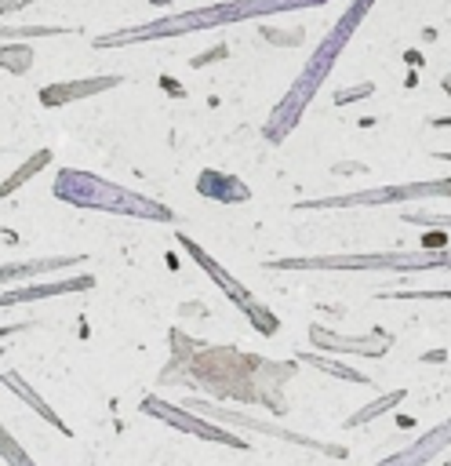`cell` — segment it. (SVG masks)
I'll use <instances>...</instances> for the list:
<instances>
[{
  "instance_id": "obj_31",
  "label": "cell",
  "mask_w": 451,
  "mask_h": 466,
  "mask_svg": "<svg viewBox=\"0 0 451 466\" xmlns=\"http://www.w3.org/2000/svg\"><path fill=\"white\" fill-rule=\"evenodd\" d=\"M0 357H4V342H0Z\"/></svg>"
},
{
  "instance_id": "obj_16",
  "label": "cell",
  "mask_w": 451,
  "mask_h": 466,
  "mask_svg": "<svg viewBox=\"0 0 451 466\" xmlns=\"http://www.w3.org/2000/svg\"><path fill=\"white\" fill-rule=\"evenodd\" d=\"M0 382H4V386H7L22 404H29V408L47 422V426H55L62 437H73V426H69V422H65V419H62V415H58V411H55V408H51V404H47V400H44V397H40V393L22 379V375H18V371H4V375H0Z\"/></svg>"
},
{
  "instance_id": "obj_30",
  "label": "cell",
  "mask_w": 451,
  "mask_h": 466,
  "mask_svg": "<svg viewBox=\"0 0 451 466\" xmlns=\"http://www.w3.org/2000/svg\"><path fill=\"white\" fill-rule=\"evenodd\" d=\"M440 87H444V91H447V95H451V73H447V76H444V80H440Z\"/></svg>"
},
{
  "instance_id": "obj_24",
  "label": "cell",
  "mask_w": 451,
  "mask_h": 466,
  "mask_svg": "<svg viewBox=\"0 0 451 466\" xmlns=\"http://www.w3.org/2000/svg\"><path fill=\"white\" fill-rule=\"evenodd\" d=\"M378 299H451L447 288H433V291H378Z\"/></svg>"
},
{
  "instance_id": "obj_21",
  "label": "cell",
  "mask_w": 451,
  "mask_h": 466,
  "mask_svg": "<svg viewBox=\"0 0 451 466\" xmlns=\"http://www.w3.org/2000/svg\"><path fill=\"white\" fill-rule=\"evenodd\" d=\"M0 459H4L7 466H36V462H33V455H29V451L11 437V430H7L4 422H0Z\"/></svg>"
},
{
  "instance_id": "obj_1",
  "label": "cell",
  "mask_w": 451,
  "mask_h": 466,
  "mask_svg": "<svg viewBox=\"0 0 451 466\" xmlns=\"http://www.w3.org/2000/svg\"><path fill=\"white\" fill-rule=\"evenodd\" d=\"M167 346H171V357L160 368V386H189L218 400L262 404L273 415H287L284 386L295 379L298 364L244 353L236 346H211L178 328H171Z\"/></svg>"
},
{
  "instance_id": "obj_25",
  "label": "cell",
  "mask_w": 451,
  "mask_h": 466,
  "mask_svg": "<svg viewBox=\"0 0 451 466\" xmlns=\"http://www.w3.org/2000/svg\"><path fill=\"white\" fill-rule=\"evenodd\" d=\"M360 95L367 98V95H371V84H364V87H356V91H346V95H335V102L346 106V102H353V98H360Z\"/></svg>"
},
{
  "instance_id": "obj_28",
  "label": "cell",
  "mask_w": 451,
  "mask_h": 466,
  "mask_svg": "<svg viewBox=\"0 0 451 466\" xmlns=\"http://www.w3.org/2000/svg\"><path fill=\"white\" fill-rule=\"evenodd\" d=\"M429 124H433V127H451V116H433Z\"/></svg>"
},
{
  "instance_id": "obj_29",
  "label": "cell",
  "mask_w": 451,
  "mask_h": 466,
  "mask_svg": "<svg viewBox=\"0 0 451 466\" xmlns=\"http://www.w3.org/2000/svg\"><path fill=\"white\" fill-rule=\"evenodd\" d=\"M433 157H436V160H447V164H451V149H436Z\"/></svg>"
},
{
  "instance_id": "obj_12",
  "label": "cell",
  "mask_w": 451,
  "mask_h": 466,
  "mask_svg": "<svg viewBox=\"0 0 451 466\" xmlns=\"http://www.w3.org/2000/svg\"><path fill=\"white\" fill-rule=\"evenodd\" d=\"M120 84H124L120 73H102V76H80V80L44 84V87H40V106H44V109H62V106H69V102H80V98L113 91V87H120Z\"/></svg>"
},
{
  "instance_id": "obj_19",
  "label": "cell",
  "mask_w": 451,
  "mask_h": 466,
  "mask_svg": "<svg viewBox=\"0 0 451 466\" xmlns=\"http://www.w3.org/2000/svg\"><path fill=\"white\" fill-rule=\"evenodd\" d=\"M33 66V47L25 40H15V44H4L0 47V69L7 73H25Z\"/></svg>"
},
{
  "instance_id": "obj_2",
  "label": "cell",
  "mask_w": 451,
  "mask_h": 466,
  "mask_svg": "<svg viewBox=\"0 0 451 466\" xmlns=\"http://www.w3.org/2000/svg\"><path fill=\"white\" fill-rule=\"evenodd\" d=\"M371 7H375V0H349V4H346V11L335 18V25L316 40V47L309 51L306 66H302V69H298V76L291 80L287 95L273 106L269 120L262 124V138H266L269 146H280V142H284V138L302 124V116H306L309 102H313V98H316V91L327 84L331 69H335V66H338V58L346 55V47H349V40L356 36V29H364V18L371 15Z\"/></svg>"
},
{
  "instance_id": "obj_13",
  "label": "cell",
  "mask_w": 451,
  "mask_h": 466,
  "mask_svg": "<svg viewBox=\"0 0 451 466\" xmlns=\"http://www.w3.org/2000/svg\"><path fill=\"white\" fill-rule=\"evenodd\" d=\"M447 448H451V419L436 422V426L426 430L418 441H411L407 448H400V451L378 459L375 466H426V462H433V459H436L440 451H447Z\"/></svg>"
},
{
  "instance_id": "obj_23",
  "label": "cell",
  "mask_w": 451,
  "mask_h": 466,
  "mask_svg": "<svg viewBox=\"0 0 451 466\" xmlns=\"http://www.w3.org/2000/svg\"><path fill=\"white\" fill-rule=\"evenodd\" d=\"M404 222H411V226H429V229H451V215H444V211H404Z\"/></svg>"
},
{
  "instance_id": "obj_20",
  "label": "cell",
  "mask_w": 451,
  "mask_h": 466,
  "mask_svg": "<svg viewBox=\"0 0 451 466\" xmlns=\"http://www.w3.org/2000/svg\"><path fill=\"white\" fill-rule=\"evenodd\" d=\"M407 397V390H393V393H386V397H378L375 404H367V408H360V411H353L349 419H346V426H364V422H371L375 415H382L386 408H393V404H400Z\"/></svg>"
},
{
  "instance_id": "obj_7",
  "label": "cell",
  "mask_w": 451,
  "mask_h": 466,
  "mask_svg": "<svg viewBox=\"0 0 451 466\" xmlns=\"http://www.w3.org/2000/svg\"><path fill=\"white\" fill-rule=\"evenodd\" d=\"M451 197V175L447 178H418L400 186H375V189H353V193H331L295 204L298 211H327V208H386V204H415V200H447Z\"/></svg>"
},
{
  "instance_id": "obj_10",
  "label": "cell",
  "mask_w": 451,
  "mask_h": 466,
  "mask_svg": "<svg viewBox=\"0 0 451 466\" xmlns=\"http://www.w3.org/2000/svg\"><path fill=\"white\" fill-rule=\"evenodd\" d=\"M309 342L316 350L327 353H353V357H382L393 346V335L375 328L371 335H342V331H327L324 324H309Z\"/></svg>"
},
{
  "instance_id": "obj_11",
  "label": "cell",
  "mask_w": 451,
  "mask_h": 466,
  "mask_svg": "<svg viewBox=\"0 0 451 466\" xmlns=\"http://www.w3.org/2000/svg\"><path fill=\"white\" fill-rule=\"evenodd\" d=\"M91 288H95V273H73L62 280H25V284H15L11 291H0V309L55 299V295H76V291H91Z\"/></svg>"
},
{
  "instance_id": "obj_15",
  "label": "cell",
  "mask_w": 451,
  "mask_h": 466,
  "mask_svg": "<svg viewBox=\"0 0 451 466\" xmlns=\"http://www.w3.org/2000/svg\"><path fill=\"white\" fill-rule=\"evenodd\" d=\"M87 262V255H47V258H22V262H0V284H15V280H36L58 269H73Z\"/></svg>"
},
{
  "instance_id": "obj_18",
  "label": "cell",
  "mask_w": 451,
  "mask_h": 466,
  "mask_svg": "<svg viewBox=\"0 0 451 466\" xmlns=\"http://www.w3.org/2000/svg\"><path fill=\"white\" fill-rule=\"evenodd\" d=\"M298 360L302 364H313L316 371H324V375H335V379H342V382H364V386H371V379L364 375V371H356V368H346L342 360H331V357H320V353H298Z\"/></svg>"
},
{
  "instance_id": "obj_4",
  "label": "cell",
  "mask_w": 451,
  "mask_h": 466,
  "mask_svg": "<svg viewBox=\"0 0 451 466\" xmlns=\"http://www.w3.org/2000/svg\"><path fill=\"white\" fill-rule=\"evenodd\" d=\"M55 200L87 208V211H105V215H124V218H145V222H175V211L153 197H142L127 186H116L95 171L84 167H58L51 182Z\"/></svg>"
},
{
  "instance_id": "obj_9",
  "label": "cell",
  "mask_w": 451,
  "mask_h": 466,
  "mask_svg": "<svg viewBox=\"0 0 451 466\" xmlns=\"http://www.w3.org/2000/svg\"><path fill=\"white\" fill-rule=\"evenodd\" d=\"M185 408H193V411H200L204 419L222 422V426H229V430H247V433L276 437V441L302 444V448H313V451H320V455H335V459H342V455H346V448H342V444H327V441H316V437L295 433V430H287V426H280V422H262V419H255V415H247V411H236V408H218V404H211V400H196V397H185Z\"/></svg>"
},
{
  "instance_id": "obj_6",
  "label": "cell",
  "mask_w": 451,
  "mask_h": 466,
  "mask_svg": "<svg viewBox=\"0 0 451 466\" xmlns=\"http://www.w3.org/2000/svg\"><path fill=\"white\" fill-rule=\"evenodd\" d=\"M175 240H178V248H182V251H185V255H189V258H193V262L211 277V284H215V288H218V291H222V295H226V299H229V302L247 317V324H251L258 335L273 339V335L280 331V317H276L262 299H255V291H247V284H240V280H236V277H233V273H229V269H226L211 251H204L189 233H175Z\"/></svg>"
},
{
  "instance_id": "obj_8",
  "label": "cell",
  "mask_w": 451,
  "mask_h": 466,
  "mask_svg": "<svg viewBox=\"0 0 451 466\" xmlns=\"http://www.w3.org/2000/svg\"><path fill=\"white\" fill-rule=\"evenodd\" d=\"M138 411H142V415H153L156 422H164V426H171V430L193 433V437H200V441H211V444H222V448H233V451H251V441L240 437L236 430H229V426H222V422H211V419H204L200 411H193V408H185V404H171V400H164V397H156V393H145L142 404H138Z\"/></svg>"
},
{
  "instance_id": "obj_22",
  "label": "cell",
  "mask_w": 451,
  "mask_h": 466,
  "mask_svg": "<svg viewBox=\"0 0 451 466\" xmlns=\"http://www.w3.org/2000/svg\"><path fill=\"white\" fill-rule=\"evenodd\" d=\"M62 33H76L65 25H11L0 29V40H33V36H62Z\"/></svg>"
},
{
  "instance_id": "obj_3",
  "label": "cell",
  "mask_w": 451,
  "mask_h": 466,
  "mask_svg": "<svg viewBox=\"0 0 451 466\" xmlns=\"http://www.w3.org/2000/svg\"><path fill=\"white\" fill-rule=\"evenodd\" d=\"M320 4H327V0H215V4L175 11V15H164V18L142 22V25L102 33L91 44L98 51H105V47H131V44H153V40L189 36V33L222 29V25H236V22H251V18H269V15H284V11H302V7H320Z\"/></svg>"
},
{
  "instance_id": "obj_5",
  "label": "cell",
  "mask_w": 451,
  "mask_h": 466,
  "mask_svg": "<svg viewBox=\"0 0 451 466\" xmlns=\"http://www.w3.org/2000/svg\"><path fill=\"white\" fill-rule=\"evenodd\" d=\"M266 269H302V273H426L451 269V248H418V251H349V255H298V258H269Z\"/></svg>"
},
{
  "instance_id": "obj_17",
  "label": "cell",
  "mask_w": 451,
  "mask_h": 466,
  "mask_svg": "<svg viewBox=\"0 0 451 466\" xmlns=\"http://www.w3.org/2000/svg\"><path fill=\"white\" fill-rule=\"evenodd\" d=\"M47 164H51V149H36V153H29V160H22V164H18V167L0 182V200H4V197H11L15 189H22V186H25L33 175H40Z\"/></svg>"
},
{
  "instance_id": "obj_27",
  "label": "cell",
  "mask_w": 451,
  "mask_h": 466,
  "mask_svg": "<svg viewBox=\"0 0 451 466\" xmlns=\"http://www.w3.org/2000/svg\"><path fill=\"white\" fill-rule=\"evenodd\" d=\"M25 4H33V0H0V15H7V11H18V7H25Z\"/></svg>"
},
{
  "instance_id": "obj_26",
  "label": "cell",
  "mask_w": 451,
  "mask_h": 466,
  "mask_svg": "<svg viewBox=\"0 0 451 466\" xmlns=\"http://www.w3.org/2000/svg\"><path fill=\"white\" fill-rule=\"evenodd\" d=\"M29 328V320H15V324H0V342L4 339H11V335H18V331H25Z\"/></svg>"
},
{
  "instance_id": "obj_14",
  "label": "cell",
  "mask_w": 451,
  "mask_h": 466,
  "mask_svg": "<svg viewBox=\"0 0 451 466\" xmlns=\"http://www.w3.org/2000/svg\"><path fill=\"white\" fill-rule=\"evenodd\" d=\"M196 193L204 200H215V204H247L251 200V186L240 175L215 171V167H204L196 175Z\"/></svg>"
}]
</instances>
